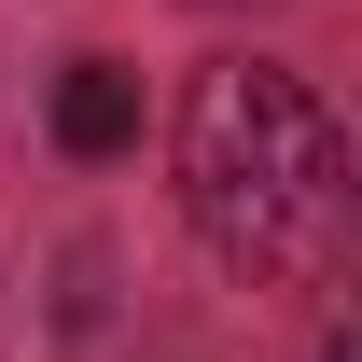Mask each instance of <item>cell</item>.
Instances as JSON below:
<instances>
[{"instance_id": "obj_1", "label": "cell", "mask_w": 362, "mask_h": 362, "mask_svg": "<svg viewBox=\"0 0 362 362\" xmlns=\"http://www.w3.org/2000/svg\"><path fill=\"white\" fill-rule=\"evenodd\" d=\"M181 209L251 279H320L349 251V139L293 70H209L181 98Z\"/></svg>"}, {"instance_id": "obj_2", "label": "cell", "mask_w": 362, "mask_h": 362, "mask_svg": "<svg viewBox=\"0 0 362 362\" xmlns=\"http://www.w3.org/2000/svg\"><path fill=\"white\" fill-rule=\"evenodd\" d=\"M56 139H70V153H126L139 139V84L112 70V56H84V70L56 84Z\"/></svg>"}]
</instances>
